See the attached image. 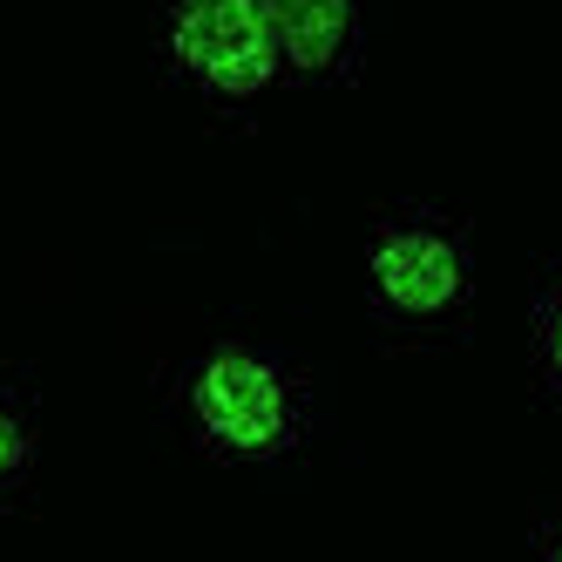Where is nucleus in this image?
<instances>
[{"instance_id":"f257e3e1","label":"nucleus","mask_w":562,"mask_h":562,"mask_svg":"<svg viewBox=\"0 0 562 562\" xmlns=\"http://www.w3.org/2000/svg\"><path fill=\"white\" fill-rule=\"evenodd\" d=\"M170 42H177V61L224 95L265 89L278 68V42L251 0H177Z\"/></svg>"},{"instance_id":"f03ea898","label":"nucleus","mask_w":562,"mask_h":562,"mask_svg":"<svg viewBox=\"0 0 562 562\" xmlns=\"http://www.w3.org/2000/svg\"><path fill=\"white\" fill-rule=\"evenodd\" d=\"M190 407L204 420V434L224 440V448H237V454H258V448H271V440L285 434V386H278V373L265 359L237 352V346L204 359V373L190 386Z\"/></svg>"},{"instance_id":"7ed1b4c3","label":"nucleus","mask_w":562,"mask_h":562,"mask_svg":"<svg viewBox=\"0 0 562 562\" xmlns=\"http://www.w3.org/2000/svg\"><path fill=\"white\" fill-rule=\"evenodd\" d=\"M373 285L386 292V305L427 318V312L454 305L461 258H454V245L440 231H393V237H380V251H373Z\"/></svg>"},{"instance_id":"20e7f679","label":"nucleus","mask_w":562,"mask_h":562,"mask_svg":"<svg viewBox=\"0 0 562 562\" xmlns=\"http://www.w3.org/2000/svg\"><path fill=\"white\" fill-rule=\"evenodd\" d=\"M251 8L265 14L278 55L299 68H326L346 42V21H352V0H251Z\"/></svg>"},{"instance_id":"39448f33","label":"nucleus","mask_w":562,"mask_h":562,"mask_svg":"<svg viewBox=\"0 0 562 562\" xmlns=\"http://www.w3.org/2000/svg\"><path fill=\"white\" fill-rule=\"evenodd\" d=\"M14 461H21V427H14L8 414H0V474H8Z\"/></svg>"},{"instance_id":"423d86ee","label":"nucleus","mask_w":562,"mask_h":562,"mask_svg":"<svg viewBox=\"0 0 562 562\" xmlns=\"http://www.w3.org/2000/svg\"><path fill=\"white\" fill-rule=\"evenodd\" d=\"M549 352H555V367H562V305H555V326H549Z\"/></svg>"},{"instance_id":"0eeeda50","label":"nucleus","mask_w":562,"mask_h":562,"mask_svg":"<svg viewBox=\"0 0 562 562\" xmlns=\"http://www.w3.org/2000/svg\"><path fill=\"white\" fill-rule=\"evenodd\" d=\"M555 562H562V542H555Z\"/></svg>"}]
</instances>
